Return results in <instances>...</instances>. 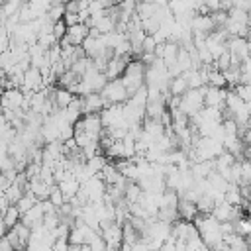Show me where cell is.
<instances>
[{
	"label": "cell",
	"instance_id": "6da1fadb",
	"mask_svg": "<svg viewBox=\"0 0 251 251\" xmlns=\"http://www.w3.org/2000/svg\"><path fill=\"white\" fill-rule=\"evenodd\" d=\"M100 96L104 98V102H106L108 106H114V104H126V102L129 100V94H127V90H126V86L122 84L120 78H116V80H108V84L102 88Z\"/></svg>",
	"mask_w": 251,
	"mask_h": 251
},
{
	"label": "cell",
	"instance_id": "7a4b0ae2",
	"mask_svg": "<svg viewBox=\"0 0 251 251\" xmlns=\"http://www.w3.org/2000/svg\"><path fill=\"white\" fill-rule=\"evenodd\" d=\"M204 108V94L202 90H188L184 96H180V112L188 118L196 116Z\"/></svg>",
	"mask_w": 251,
	"mask_h": 251
},
{
	"label": "cell",
	"instance_id": "3957f363",
	"mask_svg": "<svg viewBox=\"0 0 251 251\" xmlns=\"http://www.w3.org/2000/svg\"><path fill=\"white\" fill-rule=\"evenodd\" d=\"M90 27L84 24H76L73 27H67V35L63 37V41L59 45H73V47H82L84 39L88 37Z\"/></svg>",
	"mask_w": 251,
	"mask_h": 251
},
{
	"label": "cell",
	"instance_id": "277c9868",
	"mask_svg": "<svg viewBox=\"0 0 251 251\" xmlns=\"http://www.w3.org/2000/svg\"><path fill=\"white\" fill-rule=\"evenodd\" d=\"M22 104H24V92L18 90V88L4 90V94L0 96V108H2V112L4 110H18V108H22Z\"/></svg>",
	"mask_w": 251,
	"mask_h": 251
},
{
	"label": "cell",
	"instance_id": "5b68a950",
	"mask_svg": "<svg viewBox=\"0 0 251 251\" xmlns=\"http://www.w3.org/2000/svg\"><path fill=\"white\" fill-rule=\"evenodd\" d=\"M104 108H108V104L104 102V98L100 94H88L82 98V116L100 114Z\"/></svg>",
	"mask_w": 251,
	"mask_h": 251
},
{
	"label": "cell",
	"instance_id": "8992f818",
	"mask_svg": "<svg viewBox=\"0 0 251 251\" xmlns=\"http://www.w3.org/2000/svg\"><path fill=\"white\" fill-rule=\"evenodd\" d=\"M51 188H53V186H47L43 180H39V178H33V180H29V182H27V186H25V192L33 194V196H35L39 202H43V200H49Z\"/></svg>",
	"mask_w": 251,
	"mask_h": 251
},
{
	"label": "cell",
	"instance_id": "52a82bcc",
	"mask_svg": "<svg viewBox=\"0 0 251 251\" xmlns=\"http://www.w3.org/2000/svg\"><path fill=\"white\" fill-rule=\"evenodd\" d=\"M57 186H59V190L63 192V196H65V200L69 202L71 198H75V196L78 194V188H80V182H78V180H76V178H75L73 175H69V176H67V178H65L63 182H59Z\"/></svg>",
	"mask_w": 251,
	"mask_h": 251
},
{
	"label": "cell",
	"instance_id": "ba28073f",
	"mask_svg": "<svg viewBox=\"0 0 251 251\" xmlns=\"http://www.w3.org/2000/svg\"><path fill=\"white\" fill-rule=\"evenodd\" d=\"M176 210H178V218L184 220V222H192L198 216V206L194 202H190V200H184V198L178 200Z\"/></svg>",
	"mask_w": 251,
	"mask_h": 251
},
{
	"label": "cell",
	"instance_id": "9c48e42d",
	"mask_svg": "<svg viewBox=\"0 0 251 251\" xmlns=\"http://www.w3.org/2000/svg\"><path fill=\"white\" fill-rule=\"evenodd\" d=\"M76 96L75 94H71L69 90H65V88H59V86H55V90H53V100H55V104H57V108L59 110H67L71 104H73V100H75Z\"/></svg>",
	"mask_w": 251,
	"mask_h": 251
},
{
	"label": "cell",
	"instance_id": "30bf717a",
	"mask_svg": "<svg viewBox=\"0 0 251 251\" xmlns=\"http://www.w3.org/2000/svg\"><path fill=\"white\" fill-rule=\"evenodd\" d=\"M169 92H171V96H184V94L188 92V82H186V78H184L182 75L176 76V78H171Z\"/></svg>",
	"mask_w": 251,
	"mask_h": 251
},
{
	"label": "cell",
	"instance_id": "8fae6325",
	"mask_svg": "<svg viewBox=\"0 0 251 251\" xmlns=\"http://www.w3.org/2000/svg\"><path fill=\"white\" fill-rule=\"evenodd\" d=\"M224 202L241 208L243 198H241V192H239V186H237V184H229V186H227V190H226V194H224Z\"/></svg>",
	"mask_w": 251,
	"mask_h": 251
},
{
	"label": "cell",
	"instance_id": "7c38bea8",
	"mask_svg": "<svg viewBox=\"0 0 251 251\" xmlns=\"http://www.w3.org/2000/svg\"><path fill=\"white\" fill-rule=\"evenodd\" d=\"M65 16V4L63 2H49V10H47V20L51 24L61 22Z\"/></svg>",
	"mask_w": 251,
	"mask_h": 251
},
{
	"label": "cell",
	"instance_id": "4fadbf2b",
	"mask_svg": "<svg viewBox=\"0 0 251 251\" xmlns=\"http://www.w3.org/2000/svg\"><path fill=\"white\" fill-rule=\"evenodd\" d=\"M24 194H25V188H24V186H20L18 182H14V184H12V186H10V188H8L6 192H4L6 200H8V202H10L12 206H16V204L20 202V198H22Z\"/></svg>",
	"mask_w": 251,
	"mask_h": 251
},
{
	"label": "cell",
	"instance_id": "5bb4252c",
	"mask_svg": "<svg viewBox=\"0 0 251 251\" xmlns=\"http://www.w3.org/2000/svg\"><path fill=\"white\" fill-rule=\"evenodd\" d=\"M20 220H22V214H20V210H18L16 206H10V208L4 212V216H2V222L6 224L8 229H12L16 224H20Z\"/></svg>",
	"mask_w": 251,
	"mask_h": 251
},
{
	"label": "cell",
	"instance_id": "9a60e30c",
	"mask_svg": "<svg viewBox=\"0 0 251 251\" xmlns=\"http://www.w3.org/2000/svg\"><path fill=\"white\" fill-rule=\"evenodd\" d=\"M37 202H39V200H37V198H35L33 194L25 192V194H24V196L20 198V202L16 204V208H18V210H20V214L24 216V214H27V212H29V210H31V208H33V206L37 204Z\"/></svg>",
	"mask_w": 251,
	"mask_h": 251
},
{
	"label": "cell",
	"instance_id": "2e32d148",
	"mask_svg": "<svg viewBox=\"0 0 251 251\" xmlns=\"http://www.w3.org/2000/svg\"><path fill=\"white\" fill-rule=\"evenodd\" d=\"M235 226V235H239V237H249L251 235V218L249 216H243L239 222H235L233 224Z\"/></svg>",
	"mask_w": 251,
	"mask_h": 251
},
{
	"label": "cell",
	"instance_id": "e0dca14e",
	"mask_svg": "<svg viewBox=\"0 0 251 251\" xmlns=\"http://www.w3.org/2000/svg\"><path fill=\"white\" fill-rule=\"evenodd\" d=\"M214 67H216V71H220V73H226V71L231 67V53H229V49L224 51V53L214 61Z\"/></svg>",
	"mask_w": 251,
	"mask_h": 251
},
{
	"label": "cell",
	"instance_id": "ac0fdd59",
	"mask_svg": "<svg viewBox=\"0 0 251 251\" xmlns=\"http://www.w3.org/2000/svg\"><path fill=\"white\" fill-rule=\"evenodd\" d=\"M227 82H226V76H224V73H220V71H210V75H208V86H214V88H224Z\"/></svg>",
	"mask_w": 251,
	"mask_h": 251
},
{
	"label": "cell",
	"instance_id": "d6986e66",
	"mask_svg": "<svg viewBox=\"0 0 251 251\" xmlns=\"http://www.w3.org/2000/svg\"><path fill=\"white\" fill-rule=\"evenodd\" d=\"M49 202H51L55 208H61V206L67 202V200H65V196H63V192L59 190V186H57V184L51 188V194H49Z\"/></svg>",
	"mask_w": 251,
	"mask_h": 251
},
{
	"label": "cell",
	"instance_id": "ffe728a7",
	"mask_svg": "<svg viewBox=\"0 0 251 251\" xmlns=\"http://www.w3.org/2000/svg\"><path fill=\"white\" fill-rule=\"evenodd\" d=\"M157 41H155V37L153 35H147L145 39H143V45H141V53L143 55H155V49H157Z\"/></svg>",
	"mask_w": 251,
	"mask_h": 251
},
{
	"label": "cell",
	"instance_id": "44dd1931",
	"mask_svg": "<svg viewBox=\"0 0 251 251\" xmlns=\"http://www.w3.org/2000/svg\"><path fill=\"white\" fill-rule=\"evenodd\" d=\"M233 92H235L245 104L251 102V84H237V86L233 88Z\"/></svg>",
	"mask_w": 251,
	"mask_h": 251
},
{
	"label": "cell",
	"instance_id": "7402d4cb",
	"mask_svg": "<svg viewBox=\"0 0 251 251\" xmlns=\"http://www.w3.org/2000/svg\"><path fill=\"white\" fill-rule=\"evenodd\" d=\"M53 35H55V39L61 43L63 41V37L67 35V25H65V22L61 20V22H57V24H53Z\"/></svg>",
	"mask_w": 251,
	"mask_h": 251
},
{
	"label": "cell",
	"instance_id": "603a6c76",
	"mask_svg": "<svg viewBox=\"0 0 251 251\" xmlns=\"http://www.w3.org/2000/svg\"><path fill=\"white\" fill-rule=\"evenodd\" d=\"M90 249H92V251H106V241L102 239L100 233H98V235L94 237V241L90 243Z\"/></svg>",
	"mask_w": 251,
	"mask_h": 251
},
{
	"label": "cell",
	"instance_id": "cb8c5ba5",
	"mask_svg": "<svg viewBox=\"0 0 251 251\" xmlns=\"http://www.w3.org/2000/svg\"><path fill=\"white\" fill-rule=\"evenodd\" d=\"M69 247H71L69 239H57L51 249H53V251H69Z\"/></svg>",
	"mask_w": 251,
	"mask_h": 251
},
{
	"label": "cell",
	"instance_id": "d4e9b609",
	"mask_svg": "<svg viewBox=\"0 0 251 251\" xmlns=\"http://www.w3.org/2000/svg\"><path fill=\"white\" fill-rule=\"evenodd\" d=\"M0 251H14L12 243H10L6 237H2V239H0Z\"/></svg>",
	"mask_w": 251,
	"mask_h": 251
},
{
	"label": "cell",
	"instance_id": "484cf974",
	"mask_svg": "<svg viewBox=\"0 0 251 251\" xmlns=\"http://www.w3.org/2000/svg\"><path fill=\"white\" fill-rule=\"evenodd\" d=\"M131 251H149V249H147V245H145L143 241H137V243L131 247Z\"/></svg>",
	"mask_w": 251,
	"mask_h": 251
},
{
	"label": "cell",
	"instance_id": "4316f807",
	"mask_svg": "<svg viewBox=\"0 0 251 251\" xmlns=\"http://www.w3.org/2000/svg\"><path fill=\"white\" fill-rule=\"evenodd\" d=\"M80 247H82V245H71L69 251H80Z\"/></svg>",
	"mask_w": 251,
	"mask_h": 251
},
{
	"label": "cell",
	"instance_id": "83f0119b",
	"mask_svg": "<svg viewBox=\"0 0 251 251\" xmlns=\"http://www.w3.org/2000/svg\"><path fill=\"white\" fill-rule=\"evenodd\" d=\"M247 31H249V35H251V16H249V20H247Z\"/></svg>",
	"mask_w": 251,
	"mask_h": 251
},
{
	"label": "cell",
	"instance_id": "f1b7e54d",
	"mask_svg": "<svg viewBox=\"0 0 251 251\" xmlns=\"http://www.w3.org/2000/svg\"><path fill=\"white\" fill-rule=\"evenodd\" d=\"M120 251H131V247H129V245H126V243H124V245H122V249H120Z\"/></svg>",
	"mask_w": 251,
	"mask_h": 251
}]
</instances>
